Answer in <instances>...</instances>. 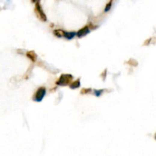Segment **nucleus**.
I'll return each mask as SVG.
<instances>
[{"instance_id": "12", "label": "nucleus", "mask_w": 156, "mask_h": 156, "mask_svg": "<svg viewBox=\"0 0 156 156\" xmlns=\"http://www.w3.org/2000/svg\"><path fill=\"white\" fill-rule=\"evenodd\" d=\"M88 28H89V29H91V30H95L96 28H98V25H94L92 23H91V22L89 23V25H88Z\"/></svg>"}, {"instance_id": "6", "label": "nucleus", "mask_w": 156, "mask_h": 156, "mask_svg": "<svg viewBox=\"0 0 156 156\" xmlns=\"http://www.w3.org/2000/svg\"><path fill=\"white\" fill-rule=\"evenodd\" d=\"M26 56H27V57L29 59V60H31L34 63L36 62V61H37V60H38V55H37V54H36V53L33 50H31V51H28V52H27Z\"/></svg>"}, {"instance_id": "13", "label": "nucleus", "mask_w": 156, "mask_h": 156, "mask_svg": "<svg viewBox=\"0 0 156 156\" xmlns=\"http://www.w3.org/2000/svg\"><path fill=\"white\" fill-rule=\"evenodd\" d=\"M31 2H32L33 3H36V2H40V0H31Z\"/></svg>"}, {"instance_id": "1", "label": "nucleus", "mask_w": 156, "mask_h": 156, "mask_svg": "<svg viewBox=\"0 0 156 156\" xmlns=\"http://www.w3.org/2000/svg\"><path fill=\"white\" fill-rule=\"evenodd\" d=\"M73 79V76L71 74H62L57 81V85H60V86H66L70 85Z\"/></svg>"}, {"instance_id": "11", "label": "nucleus", "mask_w": 156, "mask_h": 156, "mask_svg": "<svg viewBox=\"0 0 156 156\" xmlns=\"http://www.w3.org/2000/svg\"><path fill=\"white\" fill-rule=\"evenodd\" d=\"M104 91V89H99V90H94V94H95L96 97H100L101 95V94Z\"/></svg>"}, {"instance_id": "9", "label": "nucleus", "mask_w": 156, "mask_h": 156, "mask_svg": "<svg viewBox=\"0 0 156 156\" xmlns=\"http://www.w3.org/2000/svg\"><path fill=\"white\" fill-rule=\"evenodd\" d=\"M112 4H113V0H110L109 2L107 3L106 5L105 8H104V12H107V11H109L111 10V7H112Z\"/></svg>"}, {"instance_id": "7", "label": "nucleus", "mask_w": 156, "mask_h": 156, "mask_svg": "<svg viewBox=\"0 0 156 156\" xmlns=\"http://www.w3.org/2000/svg\"><path fill=\"white\" fill-rule=\"evenodd\" d=\"M81 85V82H80V79L76 80V81H73V82H71L69 85V88L71 89H76L78 88Z\"/></svg>"}, {"instance_id": "5", "label": "nucleus", "mask_w": 156, "mask_h": 156, "mask_svg": "<svg viewBox=\"0 0 156 156\" xmlns=\"http://www.w3.org/2000/svg\"><path fill=\"white\" fill-rule=\"evenodd\" d=\"M76 35V33L74 32V31H65L63 30V37L66 38L67 40H72L75 36Z\"/></svg>"}, {"instance_id": "3", "label": "nucleus", "mask_w": 156, "mask_h": 156, "mask_svg": "<svg viewBox=\"0 0 156 156\" xmlns=\"http://www.w3.org/2000/svg\"><path fill=\"white\" fill-rule=\"evenodd\" d=\"M35 13L38 16V18L43 22H46L47 21V15H45L44 11H43V8L41 7L40 2H36L35 3Z\"/></svg>"}, {"instance_id": "4", "label": "nucleus", "mask_w": 156, "mask_h": 156, "mask_svg": "<svg viewBox=\"0 0 156 156\" xmlns=\"http://www.w3.org/2000/svg\"><path fill=\"white\" fill-rule=\"evenodd\" d=\"M89 33H90V29L89 28H88V25H87V26H85L84 28H81V29L76 33V35L78 38H83V37H85V36H86L87 34H89Z\"/></svg>"}, {"instance_id": "8", "label": "nucleus", "mask_w": 156, "mask_h": 156, "mask_svg": "<svg viewBox=\"0 0 156 156\" xmlns=\"http://www.w3.org/2000/svg\"><path fill=\"white\" fill-rule=\"evenodd\" d=\"M54 34L57 38H62L63 37V30L61 29H56L54 31Z\"/></svg>"}, {"instance_id": "2", "label": "nucleus", "mask_w": 156, "mask_h": 156, "mask_svg": "<svg viewBox=\"0 0 156 156\" xmlns=\"http://www.w3.org/2000/svg\"><path fill=\"white\" fill-rule=\"evenodd\" d=\"M46 93H47V89H46L45 87H40L37 90L35 94H34L33 100L34 101H36V102H41L43 101V99H44Z\"/></svg>"}, {"instance_id": "10", "label": "nucleus", "mask_w": 156, "mask_h": 156, "mask_svg": "<svg viewBox=\"0 0 156 156\" xmlns=\"http://www.w3.org/2000/svg\"><path fill=\"white\" fill-rule=\"evenodd\" d=\"M91 88H83V89L81 90V94H88L91 91Z\"/></svg>"}]
</instances>
